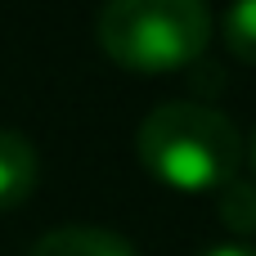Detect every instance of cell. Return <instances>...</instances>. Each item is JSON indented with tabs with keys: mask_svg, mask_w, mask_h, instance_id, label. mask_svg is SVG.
I'll return each mask as SVG.
<instances>
[{
	"mask_svg": "<svg viewBox=\"0 0 256 256\" xmlns=\"http://www.w3.org/2000/svg\"><path fill=\"white\" fill-rule=\"evenodd\" d=\"M135 153L166 189L180 194H216L238 176L243 135L238 126L207 104H158L135 135Z\"/></svg>",
	"mask_w": 256,
	"mask_h": 256,
	"instance_id": "1",
	"label": "cell"
},
{
	"mask_svg": "<svg viewBox=\"0 0 256 256\" xmlns=\"http://www.w3.org/2000/svg\"><path fill=\"white\" fill-rule=\"evenodd\" d=\"M94 36L117 68L176 72L189 68L212 40L207 0H108Z\"/></svg>",
	"mask_w": 256,
	"mask_h": 256,
	"instance_id": "2",
	"label": "cell"
},
{
	"mask_svg": "<svg viewBox=\"0 0 256 256\" xmlns=\"http://www.w3.org/2000/svg\"><path fill=\"white\" fill-rule=\"evenodd\" d=\"M40 180V158L22 130L0 126V212H14Z\"/></svg>",
	"mask_w": 256,
	"mask_h": 256,
	"instance_id": "3",
	"label": "cell"
},
{
	"mask_svg": "<svg viewBox=\"0 0 256 256\" xmlns=\"http://www.w3.org/2000/svg\"><path fill=\"white\" fill-rule=\"evenodd\" d=\"M27 256H140L122 234L112 230H94V225H63L50 230L32 243Z\"/></svg>",
	"mask_w": 256,
	"mask_h": 256,
	"instance_id": "4",
	"label": "cell"
},
{
	"mask_svg": "<svg viewBox=\"0 0 256 256\" xmlns=\"http://www.w3.org/2000/svg\"><path fill=\"white\" fill-rule=\"evenodd\" d=\"M220 36L234 58L256 63V0H230L225 18H220Z\"/></svg>",
	"mask_w": 256,
	"mask_h": 256,
	"instance_id": "5",
	"label": "cell"
},
{
	"mask_svg": "<svg viewBox=\"0 0 256 256\" xmlns=\"http://www.w3.org/2000/svg\"><path fill=\"white\" fill-rule=\"evenodd\" d=\"M216 207H220V220L238 234H252L256 230V184L252 180H230L225 189H216Z\"/></svg>",
	"mask_w": 256,
	"mask_h": 256,
	"instance_id": "6",
	"label": "cell"
},
{
	"mask_svg": "<svg viewBox=\"0 0 256 256\" xmlns=\"http://www.w3.org/2000/svg\"><path fill=\"white\" fill-rule=\"evenodd\" d=\"M202 256H256L252 243H216V248H207Z\"/></svg>",
	"mask_w": 256,
	"mask_h": 256,
	"instance_id": "7",
	"label": "cell"
},
{
	"mask_svg": "<svg viewBox=\"0 0 256 256\" xmlns=\"http://www.w3.org/2000/svg\"><path fill=\"white\" fill-rule=\"evenodd\" d=\"M248 158H252V171H256V135H252V144H248Z\"/></svg>",
	"mask_w": 256,
	"mask_h": 256,
	"instance_id": "8",
	"label": "cell"
}]
</instances>
